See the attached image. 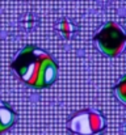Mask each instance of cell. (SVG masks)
I'll use <instances>...</instances> for the list:
<instances>
[{
	"instance_id": "obj_2",
	"label": "cell",
	"mask_w": 126,
	"mask_h": 135,
	"mask_svg": "<svg viewBox=\"0 0 126 135\" xmlns=\"http://www.w3.org/2000/svg\"><path fill=\"white\" fill-rule=\"evenodd\" d=\"M93 41L97 49L106 56H118L124 52L126 45V34L121 25L117 22L104 24L95 34Z\"/></svg>"
},
{
	"instance_id": "obj_4",
	"label": "cell",
	"mask_w": 126,
	"mask_h": 135,
	"mask_svg": "<svg viewBox=\"0 0 126 135\" xmlns=\"http://www.w3.org/2000/svg\"><path fill=\"white\" fill-rule=\"evenodd\" d=\"M17 121V114L13 112V109L0 101V135L4 134L5 131H8Z\"/></svg>"
},
{
	"instance_id": "obj_6",
	"label": "cell",
	"mask_w": 126,
	"mask_h": 135,
	"mask_svg": "<svg viewBox=\"0 0 126 135\" xmlns=\"http://www.w3.org/2000/svg\"><path fill=\"white\" fill-rule=\"evenodd\" d=\"M114 94H116V97H117L122 104L126 102V79L125 78L116 85V88H114Z\"/></svg>"
},
{
	"instance_id": "obj_1",
	"label": "cell",
	"mask_w": 126,
	"mask_h": 135,
	"mask_svg": "<svg viewBox=\"0 0 126 135\" xmlns=\"http://www.w3.org/2000/svg\"><path fill=\"white\" fill-rule=\"evenodd\" d=\"M11 68L28 87L43 89L50 87L58 76L57 62L42 49L33 45L25 46L18 51Z\"/></svg>"
},
{
	"instance_id": "obj_5",
	"label": "cell",
	"mask_w": 126,
	"mask_h": 135,
	"mask_svg": "<svg viewBox=\"0 0 126 135\" xmlns=\"http://www.w3.org/2000/svg\"><path fill=\"white\" fill-rule=\"evenodd\" d=\"M58 30H59V33L62 34V37H64V38H71L72 34H74V25H72L68 20H63V21L59 22Z\"/></svg>"
},
{
	"instance_id": "obj_3",
	"label": "cell",
	"mask_w": 126,
	"mask_h": 135,
	"mask_svg": "<svg viewBox=\"0 0 126 135\" xmlns=\"http://www.w3.org/2000/svg\"><path fill=\"white\" fill-rule=\"evenodd\" d=\"M106 127L104 117L95 109H84L68 121V130L74 135H100Z\"/></svg>"
}]
</instances>
